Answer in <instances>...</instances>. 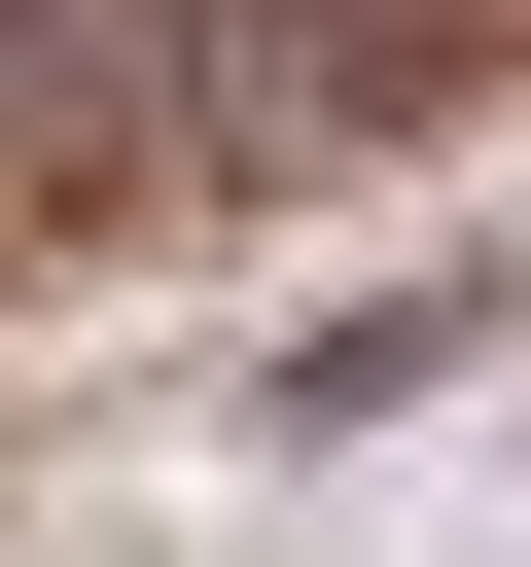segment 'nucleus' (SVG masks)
<instances>
[{"mask_svg": "<svg viewBox=\"0 0 531 567\" xmlns=\"http://www.w3.org/2000/svg\"><path fill=\"white\" fill-rule=\"evenodd\" d=\"M496 319H531L496 248H425V284H354V319H283V354H248V461H389V425H425Z\"/></svg>", "mask_w": 531, "mask_h": 567, "instance_id": "obj_1", "label": "nucleus"}]
</instances>
